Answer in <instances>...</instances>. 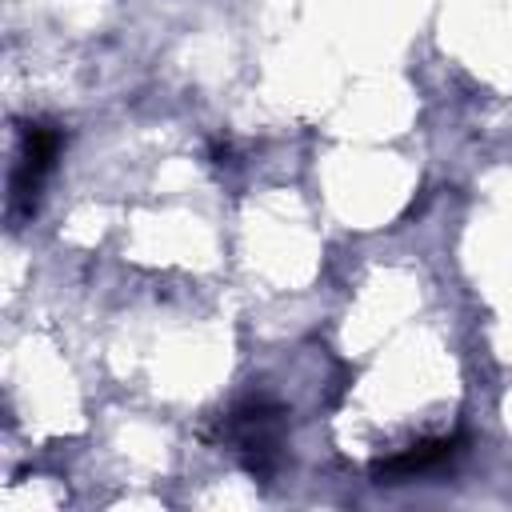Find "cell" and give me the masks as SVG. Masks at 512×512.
Masks as SVG:
<instances>
[{
  "label": "cell",
  "mask_w": 512,
  "mask_h": 512,
  "mask_svg": "<svg viewBox=\"0 0 512 512\" xmlns=\"http://www.w3.org/2000/svg\"><path fill=\"white\" fill-rule=\"evenodd\" d=\"M228 440L236 444V452L248 456L252 472H264L276 460V444H280V412L268 404H248L244 412L228 416Z\"/></svg>",
  "instance_id": "obj_1"
},
{
  "label": "cell",
  "mask_w": 512,
  "mask_h": 512,
  "mask_svg": "<svg viewBox=\"0 0 512 512\" xmlns=\"http://www.w3.org/2000/svg\"><path fill=\"white\" fill-rule=\"evenodd\" d=\"M56 132L52 128H44V124H28V132H24V156H20V168H16V180H12V196L16 200H28L32 196V188L40 184V176H44V168L52 164V156H56Z\"/></svg>",
  "instance_id": "obj_2"
}]
</instances>
